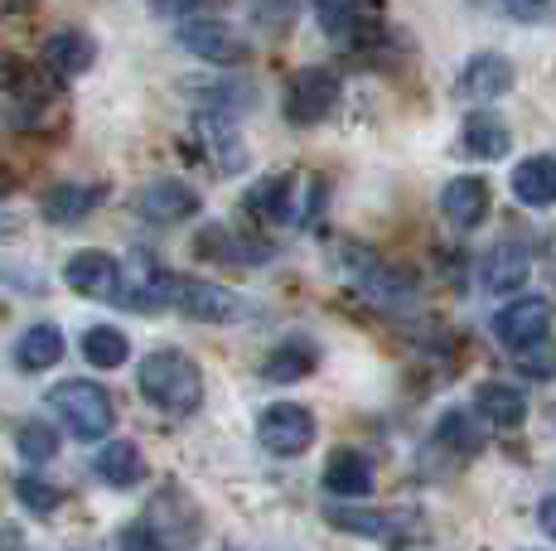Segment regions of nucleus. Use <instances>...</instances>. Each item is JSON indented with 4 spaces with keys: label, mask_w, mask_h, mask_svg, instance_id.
Here are the masks:
<instances>
[{
    "label": "nucleus",
    "mask_w": 556,
    "mask_h": 551,
    "mask_svg": "<svg viewBox=\"0 0 556 551\" xmlns=\"http://www.w3.org/2000/svg\"><path fill=\"white\" fill-rule=\"evenodd\" d=\"M315 15L329 39H358L363 29L378 25L382 0H315Z\"/></svg>",
    "instance_id": "nucleus-15"
},
{
    "label": "nucleus",
    "mask_w": 556,
    "mask_h": 551,
    "mask_svg": "<svg viewBox=\"0 0 556 551\" xmlns=\"http://www.w3.org/2000/svg\"><path fill=\"white\" fill-rule=\"evenodd\" d=\"M513 194L528 208H552L556 204V155H528L513 169Z\"/></svg>",
    "instance_id": "nucleus-21"
},
{
    "label": "nucleus",
    "mask_w": 556,
    "mask_h": 551,
    "mask_svg": "<svg viewBox=\"0 0 556 551\" xmlns=\"http://www.w3.org/2000/svg\"><path fill=\"white\" fill-rule=\"evenodd\" d=\"M552 330V300L547 295H518L513 305L494 315V338L504 348H522V344H538Z\"/></svg>",
    "instance_id": "nucleus-9"
},
{
    "label": "nucleus",
    "mask_w": 556,
    "mask_h": 551,
    "mask_svg": "<svg viewBox=\"0 0 556 551\" xmlns=\"http://www.w3.org/2000/svg\"><path fill=\"white\" fill-rule=\"evenodd\" d=\"M49 407L63 417V426L78 440H106L116 426V401L112 392L98 387L92 377H68V383L49 387Z\"/></svg>",
    "instance_id": "nucleus-2"
},
{
    "label": "nucleus",
    "mask_w": 556,
    "mask_h": 551,
    "mask_svg": "<svg viewBox=\"0 0 556 551\" xmlns=\"http://www.w3.org/2000/svg\"><path fill=\"white\" fill-rule=\"evenodd\" d=\"M329 523H334L339 533H354V537H388L392 533L388 513H358V508H329Z\"/></svg>",
    "instance_id": "nucleus-33"
},
{
    "label": "nucleus",
    "mask_w": 556,
    "mask_h": 551,
    "mask_svg": "<svg viewBox=\"0 0 556 551\" xmlns=\"http://www.w3.org/2000/svg\"><path fill=\"white\" fill-rule=\"evenodd\" d=\"M538 523H542V533L556 542V494L552 498H542V508H538Z\"/></svg>",
    "instance_id": "nucleus-39"
},
{
    "label": "nucleus",
    "mask_w": 556,
    "mask_h": 551,
    "mask_svg": "<svg viewBox=\"0 0 556 551\" xmlns=\"http://www.w3.org/2000/svg\"><path fill=\"white\" fill-rule=\"evenodd\" d=\"M185 92H208L203 102H208V107L218 112V116L252 107V88H248V82H199V78H189V82H185Z\"/></svg>",
    "instance_id": "nucleus-30"
},
{
    "label": "nucleus",
    "mask_w": 556,
    "mask_h": 551,
    "mask_svg": "<svg viewBox=\"0 0 556 551\" xmlns=\"http://www.w3.org/2000/svg\"><path fill=\"white\" fill-rule=\"evenodd\" d=\"M199 136H203V145H208V155H213V165L218 169H242V161H248V151H242V141H238V131L228 126V116H199Z\"/></svg>",
    "instance_id": "nucleus-26"
},
{
    "label": "nucleus",
    "mask_w": 556,
    "mask_h": 551,
    "mask_svg": "<svg viewBox=\"0 0 556 551\" xmlns=\"http://www.w3.org/2000/svg\"><path fill=\"white\" fill-rule=\"evenodd\" d=\"M63 330L59 324H35V330H25L20 334V344H15V368L20 373H45V368H59V358H63Z\"/></svg>",
    "instance_id": "nucleus-23"
},
{
    "label": "nucleus",
    "mask_w": 556,
    "mask_h": 551,
    "mask_svg": "<svg viewBox=\"0 0 556 551\" xmlns=\"http://www.w3.org/2000/svg\"><path fill=\"white\" fill-rule=\"evenodd\" d=\"M92 59H98V44H92V35H83V29H59V35L45 44V68L59 73V78L88 73Z\"/></svg>",
    "instance_id": "nucleus-22"
},
{
    "label": "nucleus",
    "mask_w": 556,
    "mask_h": 551,
    "mask_svg": "<svg viewBox=\"0 0 556 551\" xmlns=\"http://www.w3.org/2000/svg\"><path fill=\"white\" fill-rule=\"evenodd\" d=\"M169 305L199 324H232L248 315L238 291H228L218 281H199V276H169Z\"/></svg>",
    "instance_id": "nucleus-3"
},
{
    "label": "nucleus",
    "mask_w": 556,
    "mask_h": 551,
    "mask_svg": "<svg viewBox=\"0 0 556 551\" xmlns=\"http://www.w3.org/2000/svg\"><path fill=\"white\" fill-rule=\"evenodd\" d=\"M532 276V257L518 247V242H504V247H494L484 257V267H479V285H484L489 295H508V291H522Z\"/></svg>",
    "instance_id": "nucleus-17"
},
{
    "label": "nucleus",
    "mask_w": 556,
    "mask_h": 551,
    "mask_svg": "<svg viewBox=\"0 0 556 551\" xmlns=\"http://www.w3.org/2000/svg\"><path fill=\"white\" fill-rule=\"evenodd\" d=\"M315 411L301 407V401H276V407L262 411V421H256V440H262L266 454H276V460H295V454H305L309 445H315Z\"/></svg>",
    "instance_id": "nucleus-4"
},
{
    "label": "nucleus",
    "mask_w": 556,
    "mask_h": 551,
    "mask_svg": "<svg viewBox=\"0 0 556 551\" xmlns=\"http://www.w3.org/2000/svg\"><path fill=\"white\" fill-rule=\"evenodd\" d=\"M175 39H179V49H189V54L203 59V63H218V68H232V63L248 59V44H242V35H238V29H228L223 20L189 15V20H179Z\"/></svg>",
    "instance_id": "nucleus-7"
},
{
    "label": "nucleus",
    "mask_w": 556,
    "mask_h": 551,
    "mask_svg": "<svg viewBox=\"0 0 556 551\" xmlns=\"http://www.w3.org/2000/svg\"><path fill=\"white\" fill-rule=\"evenodd\" d=\"M475 411L484 417V426L494 431H518L528 421V397L508 383H484L475 392Z\"/></svg>",
    "instance_id": "nucleus-20"
},
{
    "label": "nucleus",
    "mask_w": 556,
    "mask_h": 551,
    "mask_svg": "<svg viewBox=\"0 0 556 551\" xmlns=\"http://www.w3.org/2000/svg\"><path fill=\"white\" fill-rule=\"evenodd\" d=\"M479 411H451V417L441 421V431H435V436H441L445 445H451V450H479V445H484V436H479Z\"/></svg>",
    "instance_id": "nucleus-32"
},
{
    "label": "nucleus",
    "mask_w": 556,
    "mask_h": 551,
    "mask_svg": "<svg viewBox=\"0 0 556 551\" xmlns=\"http://www.w3.org/2000/svg\"><path fill=\"white\" fill-rule=\"evenodd\" d=\"M136 214H141L151 228H175V222H189L199 214V194L185 184V179H151V184L136 194Z\"/></svg>",
    "instance_id": "nucleus-8"
},
{
    "label": "nucleus",
    "mask_w": 556,
    "mask_h": 551,
    "mask_svg": "<svg viewBox=\"0 0 556 551\" xmlns=\"http://www.w3.org/2000/svg\"><path fill=\"white\" fill-rule=\"evenodd\" d=\"M15 498L29 508V513H53V508L63 503L59 484L39 479V474H20V479H15Z\"/></svg>",
    "instance_id": "nucleus-34"
},
{
    "label": "nucleus",
    "mask_w": 556,
    "mask_h": 551,
    "mask_svg": "<svg viewBox=\"0 0 556 551\" xmlns=\"http://www.w3.org/2000/svg\"><path fill=\"white\" fill-rule=\"evenodd\" d=\"M372 484H378V470H372V460L363 450L329 454V464H325V494H334V498H368Z\"/></svg>",
    "instance_id": "nucleus-16"
},
{
    "label": "nucleus",
    "mask_w": 556,
    "mask_h": 551,
    "mask_svg": "<svg viewBox=\"0 0 556 551\" xmlns=\"http://www.w3.org/2000/svg\"><path fill=\"white\" fill-rule=\"evenodd\" d=\"M83 358H88L92 368H122L126 358H131V338L116 330V324H92V330L83 334Z\"/></svg>",
    "instance_id": "nucleus-27"
},
{
    "label": "nucleus",
    "mask_w": 556,
    "mask_h": 551,
    "mask_svg": "<svg viewBox=\"0 0 556 551\" xmlns=\"http://www.w3.org/2000/svg\"><path fill=\"white\" fill-rule=\"evenodd\" d=\"M498 5H504L513 20H522V25H542V20H552L556 0H498Z\"/></svg>",
    "instance_id": "nucleus-36"
},
{
    "label": "nucleus",
    "mask_w": 556,
    "mask_h": 551,
    "mask_svg": "<svg viewBox=\"0 0 556 551\" xmlns=\"http://www.w3.org/2000/svg\"><path fill=\"white\" fill-rule=\"evenodd\" d=\"M136 387L165 417H194L203 407V373L185 348H155V354H146L141 368H136Z\"/></svg>",
    "instance_id": "nucleus-1"
},
{
    "label": "nucleus",
    "mask_w": 556,
    "mask_h": 551,
    "mask_svg": "<svg viewBox=\"0 0 556 551\" xmlns=\"http://www.w3.org/2000/svg\"><path fill=\"white\" fill-rule=\"evenodd\" d=\"M15 450H20V460H29V464H49L53 454H59V431L45 426V421H20Z\"/></svg>",
    "instance_id": "nucleus-29"
},
{
    "label": "nucleus",
    "mask_w": 556,
    "mask_h": 551,
    "mask_svg": "<svg viewBox=\"0 0 556 551\" xmlns=\"http://www.w3.org/2000/svg\"><path fill=\"white\" fill-rule=\"evenodd\" d=\"M122 310H160V305H169V276L155 267L151 257L131 261V271L116 281V295H112Z\"/></svg>",
    "instance_id": "nucleus-11"
},
{
    "label": "nucleus",
    "mask_w": 556,
    "mask_h": 551,
    "mask_svg": "<svg viewBox=\"0 0 556 551\" xmlns=\"http://www.w3.org/2000/svg\"><path fill=\"white\" fill-rule=\"evenodd\" d=\"M513 358H518L522 377H532V383H552V377H556V344H552V334L538 338V344L513 348Z\"/></svg>",
    "instance_id": "nucleus-31"
},
{
    "label": "nucleus",
    "mask_w": 556,
    "mask_h": 551,
    "mask_svg": "<svg viewBox=\"0 0 556 551\" xmlns=\"http://www.w3.org/2000/svg\"><path fill=\"white\" fill-rule=\"evenodd\" d=\"M92 470H98L102 484H112V489H136V484L146 479V454L136 440H106L98 450V460H92Z\"/></svg>",
    "instance_id": "nucleus-19"
},
{
    "label": "nucleus",
    "mask_w": 556,
    "mask_h": 551,
    "mask_svg": "<svg viewBox=\"0 0 556 551\" xmlns=\"http://www.w3.org/2000/svg\"><path fill=\"white\" fill-rule=\"evenodd\" d=\"M141 523L151 527V537L165 551H189L194 547V537H199V508H194V498H189L185 489H160L151 498V508H146Z\"/></svg>",
    "instance_id": "nucleus-6"
},
{
    "label": "nucleus",
    "mask_w": 556,
    "mask_h": 551,
    "mask_svg": "<svg viewBox=\"0 0 556 551\" xmlns=\"http://www.w3.org/2000/svg\"><path fill=\"white\" fill-rule=\"evenodd\" d=\"M441 214L455 222L459 232H475L489 218V184L479 175H455L441 189Z\"/></svg>",
    "instance_id": "nucleus-13"
},
{
    "label": "nucleus",
    "mask_w": 556,
    "mask_h": 551,
    "mask_svg": "<svg viewBox=\"0 0 556 551\" xmlns=\"http://www.w3.org/2000/svg\"><path fill=\"white\" fill-rule=\"evenodd\" d=\"M20 82H25V68H20V59L0 54V92H20Z\"/></svg>",
    "instance_id": "nucleus-38"
},
{
    "label": "nucleus",
    "mask_w": 556,
    "mask_h": 551,
    "mask_svg": "<svg viewBox=\"0 0 556 551\" xmlns=\"http://www.w3.org/2000/svg\"><path fill=\"white\" fill-rule=\"evenodd\" d=\"M459 141H465V151L475 155V161H498V155H508L513 136L494 112H469L465 126H459Z\"/></svg>",
    "instance_id": "nucleus-24"
},
{
    "label": "nucleus",
    "mask_w": 556,
    "mask_h": 551,
    "mask_svg": "<svg viewBox=\"0 0 556 551\" xmlns=\"http://www.w3.org/2000/svg\"><path fill=\"white\" fill-rule=\"evenodd\" d=\"M363 295L378 305H388V310H397V305H412L416 300V281L406 271H392V267H372L363 276Z\"/></svg>",
    "instance_id": "nucleus-28"
},
{
    "label": "nucleus",
    "mask_w": 556,
    "mask_h": 551,
    "mask_svg": "<svg viewBox=\"0 0 556 551\" xmlns=\"http://www.w3.org/2000/svg\"><path fill=\"white\" fill-rule=\"evenodd\" d=\"M252 15L262 20L266 29H286L295 20V0H252Z\"/></svg>",
    "instance_id": "nucleus-35"
},
{
    "label": "nucleus",
    "mask_w": 556,
    "mask_h": 551,
    "mask_svg": "<svg viewBox=\"0 0 556 551\" xmlns=\"http://www.w3.org/2000/svg\"><path fill=\"white\" fill-rule=\"evenodd\" d=\"M106 204V189L102 184H59L45 194V204H39V214H45L53 228H78L88 214H98Z\"/></svg>",
    "instance_id": "nucleus-14"
},
{
    "label": "nucleus",
    "mask_w": 556,
    "mask_h": 551,
    "mask_svg": "<svg viewBox=\"0 0 556 551\" xmlns=\"http://www.w3.org/2000/svg\"><path fill=\"white\" fill-rule=\"evenodd\" d=\"M203 5H208V0H151V10L160 20H189V15H199Z\"/></svg>",
    "instance_id": "nucleus-37"
},
{
    "label": "nucleus",
    "mask_w": 556,
    "mask_h": 551,
    "mask_svg": "<svg viewBox=\"0 0 556 551\" xmlns=\"http://www.w3.org/2000/svg\"><path fill=\"white\" fill-rule=\"evenodd\" d=\"M339 73L329 68H301L291 82H286V121L291 126H319L329 112L339 107Z\"/></svg>",
    "instance_id": "nucleus-5"
},
{
    "label": "nucleus",
    "mask_w": 556,
    "mask_h": 551,
    "mask_svg": "<svg viewBox=\"0 0 556 551\" xmlns=\"http://www.w3.org/2000/svg\"><path fill=\"white\" fill-rule=\"evenodd\" d=\"M199 252H203V257L232 261V267H256V261L271 257L266 247H256V242H242L238 232H228V228H208V232H199Z\"/></svg>",
    "instance_id": "nucleus-25"
},
{
    "label": "nucleus",
    "mask_w": 556,
    "mask_h": 551,
    "mask_svg": "<svg viewBox=\"0 0 556 551\" xmlns=\"http://www.w3.org/2000/svg\"><path fill=\"white\" fill-rule=\"evenodd\" d=\"M315 368H319V348L295 334V338H281V344L266 354L262 377L266 383H301V377H309Z\"/></svg>",
    "instance_id": "nucleus-18"
},
{
    "label": "nucleus",
    "mask_w": 556,
    "mask_h": 551,
    "mask_svg": "<svg viewBox=\"0 0 556 551\" xmlns=\"http://www.w3.org/2000/svg\"><path fill=\"white\" fill-rule=\"evenodd\" d=\"M513 82H518V73H513V63L504 54H475L459 68L455 92L465 102H494V98H508Z\"/></svg>",
    "instance_id": "nucleus-10"
},
{
    "label": "nucleus",
    "mask_w": 556,
    "mask_h": 551,
    "mask_svg": "<svg viewBox=\"0 0 556 551\" xmlns=\"http://www.w3.org/2000/svg\"><path fill=\"white\" fill-rule=\"evenodd\" d=\"M63 281H68V291L88 295V300H112L116 281H122V267H116V257H106V252H78V257H68V267H63Z\"/></svg>",
    "instance_id": "nucleus-12"
}]
</instances>
